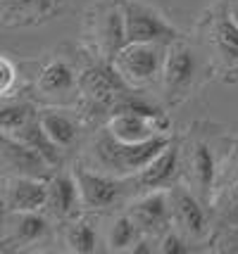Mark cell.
Returning <instances> with one entry per match:
<instances>
[{"label": "cell", "mask_w": 238, "mask_h": 254, "mask_svg": "<svg viewBox=\"0 0 238 254\" xmlns=\"http://www.w3.org/2000/svg\"><path fill=\"white\" fill-rule=\"evenodd\" d=\"M171 145V138L167 133H159L155 138H148L141 143H122L112 133H105L95 143V157L98 166L105 174L112 176H136L143 171L155 157Z\"/></svg>", "instance_id": "6da1fadb"}, {"label": "cell", "mask_w": 238, "mask_h": 254, "mask_svg": "<svg viewBox=\"0 0 238 254\" xmlns=\"http://www.w3.org/2000/svg\"><path fill=\"white\" fill-rule=\"evenodd\" d=\"M86 33L95 55L112 62L114 55L126 45V22L122 0H98L88 10Z\"/></svg>", "instance_id": "7a4b0ae2"}, {"label": "cell", "mask_w": 238, "mask_h": 254, "mask_svg": "<svg viewBox=\"0 0 238 254\" xmlns=\"http://www.w3.org/2000/svg\"><path fill=\"white\" fill-rule=\"evenodd\" d=\"M205 43L210 48V55L217 71L224 74V81H238V19L231 10L219 7L210 12L205 19Z\"/></svg>", "instance_id": "3957f363"}, {"label": "cell", "mask_w": 238, "mask_h": 254, "mask_svg": "<svg viewBox=\"0 0 238 254\" xmlns=\"http://www.w3.org/2000/svg\"><path fill=\"white\" fill-rule=\"evenodd\" d=\"M164 57H167V45L162 43H126L114 55L112 64L131 88H138L162 76Z\"/></svg>", "instance_id": "277c9868"}, {"label": "cell", "mask_w": 238, "mask_h": 254, "mask_svg": "<svg viewBox=\"0 0 238 254\" xmlns=\"http://www.w3.org/2000/svg\"><path fill=\"white\" fill-rule=\"evenodd\" d=\"M126 22V43H162L179 41V31L171 26L162 12L143 0H122Z\"/></svg>", "instance_id": "5b68a950"}, {"label": "cell", "mask_w": 238, "mask_h": 254, "mask_svg": "<svg viewBox=\"0 0 238 254\" xmlns=\"http://www.w3.org/2000/svg\"><path fill=\"white\" fill-rule=\"evenodd\" d=\"M198 76V60L188 45L174 41L167 45V57L162 66V86L169 105H179L191 95V88Z\"/></svg>", "instance_id": "8992f818"}, {"label": "cell", "mask_w": 238, "mask_h": 254, "mask_svg": "<svg viewBox=\"0 0 238 254\" xmlns=\"http://www.w3.org/2000/svg\"><path fill=\"white\" fill-rule=\"evenodd\" d=\"M74 178L81 192V207L93 211L114 209L126 195V181L105 171H88L86 166H74Z\"/></svg>", "instance_id": "52a82bcc"}, {"label": "cell", "mask_w": 238, "mask_h": 254, "mask_svg": "<svg viewBox=\"0 0 238 254\" xmlns=\"http://www.w3.org/2000/svg\"><path fill=\"white\" fill-rule=\"evenodd\" d=\"M169 131L167 114H143L136 110H117L107 119V133L122 143H141Z\"/></svg>", "instance_id": "ba28073f"}, {"label": "cell", "mask_w": 238, "mask_h": 254, "mask_svg": "<svg viewBox=\"0 0 238 254\" xmlns=\"http://www.w3.org/2000/svg\"><path fill=\"white\" fill-rule=\"evenodd\" d=\"M69 0H0V19L7 29L41 26L60 17Z\"/></svg>", "instance_id": "9c48e42d"}, {"label": "cell", "mask_w": 238, "mask_h": 254, "mask_svg": "<svg viewBox=\"0 0 238 254\" xmlns=\"http://www.w3.org/2000/svg\"><path fill=\"white\" fill-rule=\"evenodd\" d=\"M0 155H2V169L7 176H31V178H48L50 169L48 159L41 152H36L31 145L24 140L2 133L0 138Z\"/></svg>", "instance_id": "30bf717a"}, {"label": "cell", "mask_w": 238, "mask_h": 254, "mask_svg": "<svg viewBox=\"0 0 238 254\" xmlns=\"http://www.w3.org/2000/svg\"><path fill=\"white\" fill-rule=\"evenodd\" d=\"M48 202V178L5 176L2 207L5 211H38Z\"/></svg>", "instance_id": "8fae6325"}, {"label": "cell", "mask_w": 238, "mask_h": 254, "mask_svg": "<svg viewBox=\"0 0 238 254\" xmlns=\"http://www.w3.org/2000/svg\"><path fill=\"white\" fill-rule=\"evenodd\" d=\"M181 166L186 169V176L195 188V195L207 202L210 192L215 188V178H217V162L215 152L207 143H191L186 147V152L181 155Z\"/></svg>", "instance_id": "7c38bea8"}, {"label": "cell", "mask_w": 238, "mask_h": 254, "mask_svg": "<svg viewBox=\"0 0 238 254\" xmlns=\"http://www.w3.org/2000/svg\"><path fill=\"white\" fill-rule=\"evenodd\" d=\"M134 221L143 233H164L171 219V195L169 190H150L131 207Z\"/></svg>", "instance_id": "4fadbf2b"}, {"label": "cell", "mask_w": 238, "mask_h": 254, "mask_svg": "<svg viewBox=\"0 0 238 254\" xmlns=\"http://www.w3.org/2000/svg\"><path fill=\"white\" fill-rule=\"evenodd\" d=\"M169 195L174 223L193 238H203L205 231H207V214H205L203 199L188 188H181V186L169 188Z\"/></svg>", "instance_id": "5bb4252c"}, {"label": "cell", "mask_w": 238, "mask_h": 254, "mask_svg": "<svg viewBox=\"0 0 238 254\" xmlns=\"http://www.w3.org/2000/svg\"><path fill=\"white\" fill-rule=\"evenodd\" d=\"M181 171V150L176 145H169L167 150H162L150 164L136 174V186L141 192L150 190H169L174 178Z\"/></svg>", "instance_id": "9a60e30c"}, {"label": "cell", "mask_w": 238, "mask_h": 254, "mask_svg": "<svg viewBox=\"0 0 238 254\" xmlns=\"http://www.w3.org/2000/svg\"><path fill=\"white\" fill-rule=\"evenodd\" d=\"M79 204H81V192H79L74 174H69V176L67 174H60V176H53L48 181L46 207L53 216H57V219L72 216Z\"/></svg>", "instance_id": "2e32d148"}, {"label": "cell", "mask_w": 238, "mask_h": 254, "mask_svg": "<svg viewBox=\"0 0 238 254\" xmlns=\"http://www.w3.org/2000/svg\"><path fill=\"white\" fill-rule=\"evenodd\" d=\"M74 90H79V76L74 74V69L62 62V60H55L41 71L38 76V93L43 98H67Z\"/></svg>", "instance_id": "e0dca14e"}, {"label": "cell", "mask_w": 238, "mask_h": 254, "mask_svg": "<svg viewBox=\"0 0 238 254\" xmlns=\"http://www.w3.org/2000/svg\"><path fill=\"white\" fill-rule=\"evenodd\" d=\"M5 214L14 216L12 226H7L5 233V245H34L46 235L48 223L36 211H5Z\"/></svg>", "instance_id": "ac0fdd59"}, {"label": "cell", "mask_w": 238, "mask_h": 254, "mask_svg": "<svg viewBox=\"0 0 238 254\" xmlns=\"http://www.w3.org/2000/svg\"><path fill=\"white\" fill-rule=\"evenodd\" d=\"M38 119H41L43 131L50 135V140L55 145H60L62 150L77 143V138H79V124H77L74 117H69L67 112L46 110V112L38 114Z\"/></svg>", "instance_id": "d6986e66"}, {"label": "cell", "mask_w": 238, "mask_h": 254, "mask_svg": "<svg viewBox=\"0 0 238 254\" xmlns=\"http://www.w3.org/2000/svg\"><path fill=\"white\" fill-rule=\"evenodd\" d=\"M34 117L36 112L31 105H26V102H5L2 110H0V128L7 135H17Z\"/></svg>", "instance_id": "ffe728a7"}, {"label": "cell", "mask_w": 238, "mask_h": 254, "mask_svg": "<svg viewBox=\"0 0 238 254\" xmlns=\"http://www.w3.org/2000/svg\"><path fill=\"white\" fill-rule=\"evenodd\" d=\"M138 238H143V231H141V226L134 221V216L129 214V216H122V219H117L112 226V231H110V250H131L134 245H136Z\"/></svg>", "instance_id": "44dd1931"}, {"label": "cell", "mask_w": 238, "mask_h": 254, "mask_svg": "<svg viewBox=\"0 0 238 254\" xmlns=\"http://www.w3.org/2000/svg\"><path fill=\"white\" fill-rule=\"evenodd\" d=\"M67 245L72 252H95L98 235H95V231H93V226L88 221H74L67 228Z\"/></svg>", "instance_id": "7402d4cb"}, {"label": "cell", "mask_w": 238, "mask_h": 254, "mask_svg": "<svg viewBox=\"0 0 238 254\" xmlns=\"http://www.w3.org/2000/svg\"><path fill=\"white\" fill-rule=\"evenodd\" d=\"M219 209H222V214L227 216V219H238V178L231 183V186H227V190H224V197H222V202H219Z\"/></svg>", "instance_id": "603a6c76"}, {"label": "cell", "mask_w": 238, "mask_h": 254, "mask_svg": "<svg viewBox=\"0 0 238 254\" xmlns=\"http://www.w3.org/2000/svg\"><path fill=\"white\" fill-rule=\"evenodd\" d=\"M14 81H17V66H14V62L10 57H0V93H2V98L10 95Z\"/></svg>", "instance_id": "cb8c5ba5"}, {"label": "cell", "mask_w": 238, "mask_h": 254, "mask_svg": "<svg viewBox=\"0 0 238 254\" xmlns=\"http://www.w3.org/2000/svg\"><path fill=\"white\" fill-rule=\"evenodd\" d=\"M159 252L164 254H181V252H188V247H183V240L176 235V233H167L159 243Z\"/></svg>", "instance_id": "d4e9b609"}]
</instances>
